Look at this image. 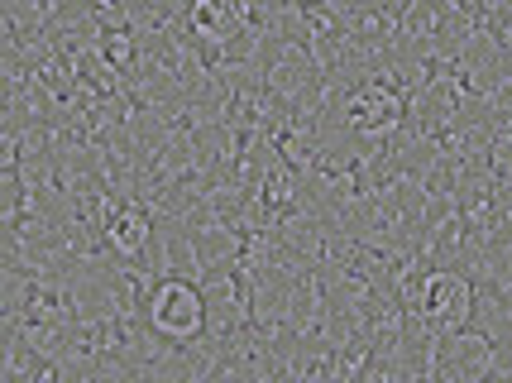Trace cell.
Masks as SVG:
<instances>
[{"mask_svg": "<svg viewBox=\"0 0 512 383\" xmlns=\"http://www.w3.org/2000/svg\"><path fill=\"white\" fill-rule=\"evenodd\" d=\"M144 321L158 340H173V345H197L211 336V302L206 288L197 278H178V273H163L154 283V293L144 302Z\"/></svg>", "mask_w": 512, "mask_h": 383, "instance_id": "1", "label": "cell"}, {"mask_svg": "<svg viewBox=\"0 0 512 383\" xmlns=\"http://www.w3.org/2000/svg\"><path fill=\"white\" fill-rule=\"evenodd\" d=\"M474 312H479V283L465 269H436L426 278L422 302L412 307V316H422L436 336L465 331L469 321H474Z\"/></svg>", "mask_w": 512, "mask_h": 383, "instance_id": "2", "label": "cell"}]
</instances>
